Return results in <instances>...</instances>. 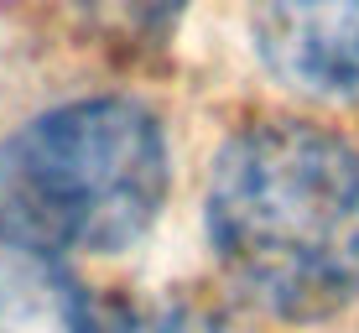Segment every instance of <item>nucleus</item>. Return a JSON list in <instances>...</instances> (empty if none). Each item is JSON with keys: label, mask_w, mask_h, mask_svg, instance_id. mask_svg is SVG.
I'll use <instances>...</instances> for the list:
<instances>
[{"label": "nucleus", "mask_w": 359, "mask_h": 333, "mask_svg": "<svg viewBox=\"0 0 359 333\" xmlns=\"http://www.w3.org/2000/svg\"><path fill=\"white\" fill-rule=\"evenodd\" d=\"M167 188V130L141 100L53 104L0 141V250L115 255L156 224Z\"/></svg>", "instance_id": "2"}, {"label": "nucleus", "mask_w": 359, "mask_h": 333, "mask_svg": "<svg viewBox=\"0 0 359 333\" xmlns=\"http://www.w3.org/2000/svg\"><path fill=\"white\" fill-rule=\"evenodd\" d=\"M203 229L261 313L328 323L359 302V151L313 120H255L208 167Z\"/></svg>", "instance_id": "1"}, {"label": "nucleus", "mask_w": 359, "mask_h": 333, "mask_svg": "<svg viewBox=\"0 0 359 333\" xmlns=\"http://www.w3.org/2000/svg\"><path fill=\"white\" fill-rule=\"evenodd\" d=\"M104 333H250L224 302L198 292H167L156 302L104 307Z\"/></svg>", "instance_id": "6"}, {"label": "nucleus", "mask_w": 359, "mask_h": 333, "mask_svg": "<svg viewBox=\"0 0 359 333\" xmlns=\"http://www.w3.org/2000/svg\"><path fill=\"white\" fill-rule=\"evenodd\" d=\"M73 11L99 47L141 57V53H162L177 36L188 0H73Z\"/></svg>", "instance_id": "5"}, {"label": "nucleus", "mask_w": 359, "mask_h": 333, "mask_svg": "<svg viewBox=\"0 0 359 333\" xmlns=\"http://www.w3.org/2000/svg\"><path fill=\"white\" fill-rule=\"evenodd\" d=\"M0 333H104V307L63 261L0 250Z\"/></svg>", "instance_id": "4"}, {"label": "nucleus", "mask_w": 359, "mask_h": 333, "mask_svg": "<svg viewBox=\"0 0 359 333\" xmlns=\"http://www.w3.org/2000/svg\"><path fill=\"white\" fill-rule=\"evenodd\" d=\"M250 42L287 89L359 104V0H250Z\"/></svg>", "instance_id": "3"}]
</instances>
